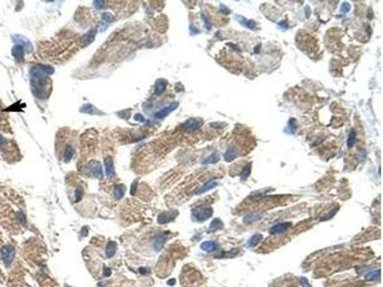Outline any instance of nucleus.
<instances>
[{
  "mask_svg": "<svg viewBox=\"0 0 383 287\" xmlns=\"http://www.w3.org/2000/svg\"><path fill=\"white\" fill-rule=\"evenodd\" d=\"M178 106H179V103H178V102H172V103H171V104H170L169 106L165 107V108L161 109L160 111H158V112L156 113V114L154 115V117H155L156 119H163V118H165L166 116H168L171 111H173L175 109H176V108L178 107Z\"/></svg>",
  "mask_w": 383,
  "mask_h": 287,
  "instance_id": "423d86ee",
  "label": "nucleus"
},
{
  "mask_svg": "<svg viewBox=\"0 0 383 287\" xmlns=\"http://www.w3.org/2000/svg\"><path fill=\"white\" fill-rule=\"evenodd\" d=\"M82 193H83V190L81 189H77V191H76V201H79V200L81 199Z\"/></svg>",
  "mask_w": 383,
  "mask_h": 287,
  "instance_id": "72a5a7b5",
  "label": "nucleus"
},
{
  "mask_svg": "<svg viewBox=\"0 0 383 287\" xmlns=\"http://www.w3.org/2000/svg\"><path fill=\"white\" fill-rule=\"evenodd\" d=\"M166 240H167V236H166V234H165V233L158 234V236L155 237L154 241H153V248H154V250L155 251H160L164 247Z\"/></svg>",
  "mask_w": 383,
  "mask_h": 287,
  "instance_id": "9d476101",
  "label": "nucleus"
},
{
  "mask_svg": "<svg viewBox=\"0 0 383 287\" xmlns=\"http://www.w3.org/2000/svg\"><path fill=\"white\" fill-rule=\"evenodd\" d=\"M213 215V208L211 207H199L197 209H195L193 211V217L199 222H202L207 220L208 218Z\"/></svg>",
  "mask_w": 383,
  "mask_h": 287,
  "instance_id": "f257e3e1",
  "label": "nucleus"
},
{
  "mask_svg": "<svg viewBox=\"0 0 383 287\" xmlns=\"http://www.w3.org/2000/svg\"><path fill=\"white\" fill-rule=\"evenodd\" d=\"M278 26H279L281 30H284V31L288 28V24H287V21L286 20H283V21L279 22V23H278Z\"/></svg>",
  "mask_w": 383,
  "mask_h": 287,
  "instance_id": "7c9ffc66",
  "label": "nucleus"
},
{
  "mask_svg": "<svg viewBox=\"0 0 383 287\" xmlns=\"http://www.w3.org/2000/svg\"><path fill=\"white\" fill-rule=\"evenodd\" d=\"M260 217H262V215H260V214H257V213H250V214H248V215L244 216V218H243V222L246 223V224H251V223H253V222H255V221L260 220Z\"/></svg>",
  "mask_w": 383,
  "mask_h": 287,
  "instance_id": "4be33fe9",
  "label": "nucleus"
},
{
  "mask_svg": "<svg viewBox=\"0 0 383 287\" xmlns=\"http://www.w3.org/2000/svg\"><path fill=\"white\" fill-rule=\"evenodd\" d=\"M219 248H220V244H219V243L216 242V241H213V240L204 241V242L201 243V245H200V249H201L202 251L208 252V253H211V252L216 251Z\"/></svg>",
  "mask_w": 383,
  "mask_h": 287,
  "instance_id": "6e6552de",
  "label": "nucleus"
},
{
  "mask_svg": "<svg viewBox=\"0 0 383 287\" xmlns=\"http://www.w3.org/2000/svg\"><path fill=\"white\" fill-rule=\"evenodd\" d=\"M13 39L17 43V45H20L21 47H23V49L25 48V49H28L29 51H32L33 47L31 45V43L25 38H23L21 36H14V37H13Z\"/></svg>",
  "mask_w": 383,
  "mask_h": 287,
  "instance_id": "f8f14e48",
  "label": "nucleus"
},
{
  "mask_svg": "<svg viewBox=\"0 0 383 287\" xmlns=\"http://www.w3.org/2000/svg\"><path fill=\"white\" fill-rule=\"evenodd\" d=\"M190 31H191V34H197V29H196L195 28V26H191L190 27Z\"/></svg>",
  "mask_w": 383,
  "mask_h": 287,
  "instance_id": "4c0bfd02",
  "label": "nucleus"
},
{
  "mask_svg": "<svg viewBox=\"0 0 383 287\" xmlns=\"http://www.w3.org/2000/svg\"><path fill=\"white\" fill-rule=\"evenodd\" d=\"M95 34H96V30H91L90 32H88L86 34H84L83 38V45H87V44H89V43H91L94 40Z\"/></svg>",
  "mask_w": 383,
  "mask_h": 287,
  "instance_id": "5701e85b",
  "label": "nucleus"
},
{
  "mask_svg": "<svg viewBox=\"0 0 383 287\" xmlns=\"http://www.w3.org/2000/svg\"><path fill=\"white\" fill-rule=\"evenodd\" d=\"M110 274H111V270L109 268L106 267L103 269V276L104 277H108V276H110Z\"/></svg>",
  "mask_w": 383,
  "mask_h": 287,
  "instance_id": "c9c22d12",
  "label": "nucleus"
},
{
  "mask_svg": "<svg viewBox=\"0 0 383 287\" xmlns=\"http://www.w3.org/2000/svg\"><path fill=\"white\" fill-rule=\"evenodd\" d=\"M125 191H126V189H125V187L123 185H118V186H116L115 189H114L115 198L116 199H121L122 197L124 196Z\"/></svg>",
  "mask_w": 383,
  "mask_h": 287,
  "instance_id": "bb28decb",
  "label": "nucleus"
},
{
  "mask_svg": "<svg viewBox=\"0 0 383 287\" xmlns=\"http://www.w3.org/2000/svg\"><path fill=\"white\" fill-rule=\"evenodd\" d=\"M104 168H106V174L107 177L111 178L114 176L115 171L114 167H113V160L111 157H107L104 160Z\"/></svg>",
  "mask_w": 383,
  "mask_h": 287,
  "instance_id": "9b49d317",
  "label": "nucleus"
},
{
  "mask_svg": "<svg viewBox=\"0 0 383 287\" xmlns=\"http://www.w3.org/2000/svg\"><path fill=\"white\" fill-rule=\"evenodd\" d=\"M103 1H95L94 2V5H95V7L97 8V9H101V8H103Z\"/></svg>",
  "mask_w": 383,
  "mask_h": 287,
  "instance_id": "f704fd0d",
  "label": "nucleus"
},
{
  "mask_svg": "<svg viewBox=\"0 0 383 287\" xmlns=\"http://www.w3.org/2000/svg\"><path fill=\"white\" fill-rule=\"evenodd\" d=\"M262 239H263V234H260V233H256V234H254V236H252L249 239H248V241H247V245L249 246V247H255V246H257L259 243L262 241Z\"/></svg>",
  "mask_w": 383,
  "mask_h": 287,
  "instance_id": "a211bd4d",
  "label": "nucleus"
},
{
  "mask_svg": "<svg viewBox=\"0 0 383 287\" xmlns=\"http://www.w3.org/2000/svg\"><path fill=\"white\" fill-rule=\"evenodd\" d=\"M14 254H15L14 249L12 246L7 245V246L2 247V249H1V257H2V259H3L4 263L7 266H9V265H10L13 262V260L14 258Z\"/></svg>",
  "mask_w": 383,
  "mask_h": 287,
  "instance_id": "f03ea898",
  "label": "nucleus"
},
{
  "mask_svg": "<svg viewBox=\"0 0 383 287\" xmlns=\"http://www.w3.org/2000/svg\"><path fill=\"white\" fill-rule=\"evenodd\" d=\"M175 283V279H171L170 281H168V284H169V285H173Z\"/></svg>",
  "mask_w": 383,
  "mask_h": 287,
  "instance_id": "58836bf2",
  "label": "nucleus"
},
{
  "mask_svg": "<svg viewBox=\"0 0 383 287\" xmlns=\"http://www.w3.org/2000/svg\"><path fill=\"white\" fill-rule=\"evenodd\" d=\"M222 9H223V13H224V14H229V13H230V10H229V9H228L227 7H225L224 5H220V10H222Z\"/></svg>",
  "mask_w": 383,
  "mask_h": 287,
  "instance_id": "e433bc0d",
  "label": "nucleus"
},
{
  "mask_svg": "<svg viewBox=\"0 0 383 287\" xmlns=\"http://www.w3.org/2000/svg\"><path fill=\"white\" fill-rule=\"evenodd\" d=\"M203 125V121L201 119H189L186 123L184 124V127L189 130V131H195V130H197L198 128L201 127V126Z\"/></svg>",
  "mask_w": 383,
  "mask_h": 287,
  "instance_id": "20e7f679",
  "label": "nucleus"
},
{
  "mask_svg": "<svg viewBox=\"0 0 383 287\" xmlns=\"http://www.w3.org/2000/svg\"><path fill=\"white\" fill-rule=\"evenodd\" d=\"M73 155H74V149H73V146L70 145H67L64 147V150H63V155H62L63 161L65 163H68L69 161L72 159Z\"/></svg>",
  "mask_w": 383,
  "mask_h": 287,
  "instance_id": "4468645a",
  "label": "nucleus"
},
{
  "mask_svg": "<svg viewBox=\"0 0 383 287\" xmlns=\"http://www.w3.org/2000/svg\"><path fill=\"white\" fill-rule=\"evenodd\" d=\"M112 14H109V13H106V14H103V20L104 21V22H111L112 21Z\"/></svg>",
  "mask_w": 383,
  "mask_h": 287,
  "instance_id": "c85d7f7f",
  "label": "nucleus"
},
{
  "mask_svg": "<svg viewBox=\"0 0 383 287\" xmlns=\"http://www.w3.org/2000/svg\"><path fill=\"white\" fill-rule=\"evenodd\" d=\"M237 19L239 20V22L242 26H244V27H246V28H248L250 30H256L257 24H256L255 21L250 20V19H246V18H244V17L241 16V15H238L237 16Z\"/></svg>",
  "mask_w": 383,
  "mask_h": 287,
  "instance_id": "ddd939ff",
  "label": "nucleus"
},
{
  "mask_svg": "<svg viewBox=\"0 0 383 287\" xmlns=\"http://www.w3.org/2000/svg\"><path fill=\"white\" fill-rule=\"evenodd\" d=\"M355 141H356V133H355V130L354 129H352L350 134H349V137H348V141H347L348 147H349V149H352V147L354 145Z\"/></svg>",
  "mask_w": 383,
  "mask_h": 287,
  "instance_id": "393cba45",
  "label": "nucleus"
},
{
  "mask_svg": "<svg viewBox=\"0 0 383 287\" xmlns=\"http://www.w3.org/2000/svg\"><path fill=\"white\" fill-rule=\"evenodd\" d=\"M237 158V149L235 147H229L224 154V160L226 162H232Z\"/></svg>",
  "mask_w": 383,
  "mask_h": 287,
  "instance_id": "2eb2a0df",
  "label": "nucleus"
},
{
  "mask_svg": "<svg viewBox=\"0 0 383 287\" xmlns=\"http://www.w3.org/2000/svg\"><path fill=\"white\" fill-rule=\"evenodd\" d=\"M300 282H301V284H302L304 287H309L308 281V280L306 279V277H301Z\"/></svg>",
  "mask_w": 383,
  "mask_h": 287,
  "instance_id": "473e14b6",
  "label": "nucleus"
},
{
  "mask_svg": "<svg viewBox=\"0 0 383 287\" xmlns=\"http://www.w3.org/2000/svg\"><path fill=\"white\" fill-rule=\"evenodd\" d=\"M201 16H202V18H203V20H204V23H205V27H206V29H208V30H211L212 25H211L210 21L208 20V18H207V17H206L204 14H201Z\"/></svg>",
  "mask_w": 383,
  "mask_h": 287,
  "instance_id": "2f4dec72",
  "label": "nucleus"
},
{
  "mask_svg": "<svg viewBox=\"0 0 383 287\" xmlns=\"http://www.w3.org/2000/svg\"><path fill=\"white\" fill-rule=\"evenodd\" d=\"M251 168H252V164L251 163L247 164L246 166L243 168V169L240 172V178H241V180H246L248 178V176L250 175V173H251Z\"/></svg>",
  "mask_w": 383,
  "mask_h": 287,
  "instance_id": "a878e982",
  "label": "nucleus"
},
{
  "mask_svg": "<svg viewBox=\"0 0 383 287\" xmlns=\"http://www.w3.org/2000/svg\"><path fill=\"white\" fill-rule=\"evenodd\" d=\"M260 44H259V45H258V46H257V47L255 48V53H257V54L259 53V52H260L259 48H260Z\"/></svg>",
  "mask_w": 383,
  "mask_h": 287,
  "instance_id": "ea45409f",
  "label": "nucleus"
},
{
  "mask_svg": "<svg viewBox=\"0 0 383 287\" xmlns=\"http://www.w3.org/2000/svg\"><path fill=\"white\" fill-rule=\"evenodd\" d=\"M217 184H219V183H217V181L216 179H211L210 181H208L207 183H205L201 188H199L196 190V194H197V195L198 194H202V193H206V191H208V190H210V189L216 188L217 186Z\"/></svg>",
  "mask_w": 383,
  "mask_h": 287,
  "instance_id": "1a4fd4ad",
  "label": "nucleus"
},
{
  "mask_svg": "<svg viewBox=\"0 0 383 287\" xmlns=\"http://www.w3.org/2000/svg\"><path fill=\"white\" fill-rule=\"evenodd\" d=\"M291 226V222H281L278 223L269 229V233L271 234H277V233H284V231H286L289 227Z\"/></svg>",
  "mask_w": 383,
  "mask_h": 287,
  "instance_id": "0eeeda50",
  "label": "nucleus"
},
{
  "mask_svg": "<svg viewBox=\"0 0 383 287\" xmlns=\"http://www.w3.org/2000/svg\"><path fill=\"white\" fill-rule=\"evenodd\" d=\"M116 249H117V244H116V242H114V241H110L108 244H107V249H106V254H107V256L108 257H113L115 255V253H116Z\"/></svg>",
  "mask_w": 383,
  "mask_h": 287,
  "instance_id": "412c9836",
  "label": "nucleus"
},
{
  "mask_svg": "<svg viewBox=\"0 0 383 287\" xmlns=\"http://www.w3.org/2000/svg\"><path fill=\"white\" fill-rule=\"evenodd\" d=\"M350 10H351V5L348 3V2H344L342 5H341V8H340V12L342 13V14H348L350 12Z\"/></svg>",
  "mask_w": 383,
  "mask_h": 287,
  "instance_id": "cd10ccee",
  "label": "nucleus"
},
{
  "mask_svg": "<svg viewBox=\"0 0 383 287\" xmlns=\"http://www.w3.org/2000/svg\"><path fill=\"white\" fill-rule=\"evenodd\" d=\"M12 54L15 58V59H17L18 62H22V60H23V56H24L23 47H21L20 45H15L13 48Z\"/></svg>",
  "mask_w": 383,
  "mask_h": 287,
  "instance_id": "dca6fc26",
  "label": "nucleus"
},
{
  "mask_svg": "<svg viewBox=\"0 0 383 287\" xmlns=\"http://www.w3.org/2000/svg\"><path fill=\"white\" fill-rule=\"evenodd\" d=\"M220 154L217 153V152H214V153H212V154L209 155L208 157H206V158L203 160L202 164H203V165L216 164L217 162L220 161Z\"/></svg>",
  "mask_w": 383,
  "mask_h": 287,
  "instance_id": "f3484780",
  "label": "nucleus"
},
{
  "mask_svg": "<svg viewBox=\"0 0 383 287\" xmlns=\"http://www.w3.org/2000/svg\"><path fill=\"white\" fill-rule=\"evenodd\" d=\"M87 169H88V171L91 173L92 175H94L95 177L101 178L103 176L102 166H101V164L99 162H96V161L90 162L89 165H88V167H87Z\"/></svg>",
  "mask_w": 383,
  "mask_h": 287,
  "instance_id": "39448f33",
  "label": "nucleus"
},
{
  "mask_svg": "<svg viewBox=\"0 0 383 287\" xmlns=\"http://www.w3.org/2000/svg\"><path fill=\"white\" fill-rule=\"evenodd\" d=\"M222 228H223V222L220 218H215L211 222L210 227H209V229H210V231H212V232H216V231L221 230Z\"/></svg>",
  "mask_w": 383,
  "mask_h": 287,
  "instance_id": "aec40b11",
  "label": "nucleus"
},
{
  "mask_svg": "<svg viewBox=\"0 0 383 287\" xmlns=\"http://www.w3.org/2000/svg\"><path fill=\"white\" fill-rule=\"evenodd\" d=\"M167 86V82L163 80V79H159L156 81L155 82V93L157 95L162 94L165 91V88Z\"/></svg>",
  "mask_w": 383,
  "mask_h": 287,
  "instance_id": "6ab92c4d",
  "label": "nucleus"
},
{
  "mask_svg": "<svg viewBox=\"0 0 383 287\" xmlns=\"http://www.w3.org/2000/svg\"><path fill=\"white\" fill-rule=\"evenodd\" d=\"M177 214H178V212H177V211H175V210L169 211V212H163L162 213H160V214L158 215V219H157V221H158V223H159V224H166V223H169V222H171V220L175 219V217L177 216Z\"/></svg>",
  "mask_w": 383,
  "mask_h": 287,
  "instance_id": "7ed1b4c3",
  "label": "nucleus"
},
{
  "mask_svg": "<svg viewBox=\"0 0 383 287\" xmlns=\"http://www.w3.org/2000/svg\"><path fill=\"white\" fill-rule=\"evenodd\" d=\"M337 213V209H335V210H333V212L332 213H328L327 215H325V216H323V217H321V220H328V219H330L332 218L333 216H334L335 215V213Z\"/></svg>",
  "mask_w": 383,
  "mask_h": 287,
  "instance_id": "c756f323",
  "label": "nucleus"
},
{
  "mask_svg": "<svg viewBox=\"0 0 383 287\" xmlns=\"http://www.w3.org/2000/svg\"><path fill=\"white\" fill-rule=\"evenodd\" d=\"M365 279H366V281H373L379 280L380 279V270L378 269V270H377V271L375 270V271H372V272L368 273L366 275V277H365Z\"/></svg>",
  "mask_w": 383,
  "mask_h": 287,
  "instance_id": "b1692460",
  "label": "nucleus"
}]
</instances>
